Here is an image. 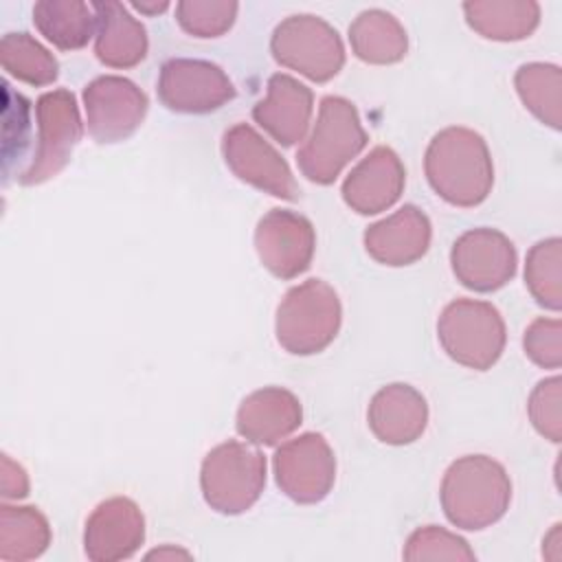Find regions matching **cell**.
Instances as JSON below:
<instances>
[{"label": "cell", "mask_w": 562, "mask_h": 562, "mask_svg": "<svg viewBox=\"0 0 562 562\" xmlns=\"http://www.w3.org/2000/svg\"><path fill=\"white\" fill-rule=\"evenodd\" d=\"M349 44L364 64L389 66L404 59L408 35L400 20L382 9H367L349 24Z\"/></svg>", "instance_id": "23"}, {"label": "cell", "mask_w": 562, "mask_h": 562, "mask_svg": "<svg viewBox=\"0 0 562 562\" xmlns=\"http://www.w3.org/2000/svg\"><path fill=\"white\" fill-rule=\"evenodd\" d=\"M516 248L512 239L487 226L470 228L457 237L450 250V266L457 281L474 292H494L516 274Z\"/></svg>", "instance_id": "13"}, {"label": "cell", "mask_w": 562, "mask_h": 562, "mask_svg": "<svg viewBox=\"0 0 562 562\" xmlns=\"http://www.w3.org/2000/svg\"><path fill=\"white\" fill-rule=\"evenodd\" d=\"M237 9L228 0H182L176 4V20L193 37H220L233 26Z\"/></svg>", "instance_id": "29"}, {"label": "cell", "mask_w": 562, "mask_h": 562, "mask_svg": "<svg viewBox=\"0 0 562 562\" xmlns=\"http://www.w3.org/2000/svg\"><path fill=\"white\" fill-rule=\"evenodd\" d=\"M367 424L375 439L389 446H406L422 437L428 424L426 397L411 384L382 386L369 402Z\"/></svg>", "instance_id": "20"}, {"label": "cell", "mask_w": 562, "mask_h": 562, "mask_svg": "<svg viewBox=\"0 0 562 562\" xmlns=\"http://www.w3.org/2000/svg\"><path fill=\"white\" fill-rule=\"evenodd\" d=\"M406 182V171L400 156L386 147H373L345 178L342 200L360 215H375L391 209Z\"/></svg>", "instance_id": "16"}, {"label": "cell", "mask_w": 562, "mask_h": 562, "mask_svg": "<svg viewBox=\"0 0 562 562\" xmlns=\"http://www.w3.org/2000/svg\"><path fill=\"white\" fill-rule=\"evenodd\" d=\"M272 468L279 490L301 505L321 503L336 481V457L321 432H303L281 443Z\"/></svg>", "instance_id": "9"}, {"label": "cell", "mask_w": 562, "mask_h": 562, "mask_svg": "<svg viewBox=\"0 0 562 562\" xmlns=\"http://www.w3.org/2000/svg\"><path fill=\"white\" fill-rule=\"evenodd\" d=\"M0 61L11 77L29 86H48L59 75L53 53L29 33H7L0 42Z\"/></svg>", "instance_id": "27"}, {"label": "cell", "mask_w": 562, "mask_h": 562, "mask_svg": "<svg viewBox=\"0 0 562 562\" xmlns=\"http://www.w3.org/2000/svg\"><path fill=\"white\" fill-rule=\"evenodd\" d=\"M316 248L312 222L290 209H270L255 228V250L268 272L279 279L303 274Z\"/></svg>", "instance_id": "14"}, {"label": "cell", "mask_w": 562, "mask_h": 562, "mask_svg": "<svg viewBox=\"0 0 562 562\" xmlns=\"http://www.w3.org/2000/svg\"><path fill=\"white\" fill-rule=\"evenodd\" d=\"M432 226L428 215L415 204H404L393 215L364 231V248L382 266L400 268L422 259L430 246Z\"/></svg>", "instance_id": "18"}, {"label": "cell", "mask_w": 562, "mask_h": 562, "mask_svg": "<svg viewBox=\"0 0 562 562\" xmlns=\"http://www.w3.org/2000/svg\"><path fill=\"white\" fill-rule=\"evenodd\" d=\"M83 108L90 136L101 145H110L130 138L140 127L149 101L134 81L103 75L83 88Z\"/></svg>", "instance_id": "11"}, {"label": "cell", "mask_w": 562, "mask_h": 562, "mask_svg": "<svg viewBox=\"0 0 562 562\" xmlns=\"http://www.w3.org/2000/svg\"><path fill=\"white\" fill-rule=\"evenodd\" d=\"M97 18L94 55L108 68H134L147 55L145 26L121 2H92Z\"/></svg>", "instance_id": "21"}, {"label": "cell", "mask_w": 562, "mask_h": 562, "mask_svg": "<svg viewBox=\"0 0 562 562\" xmlns=\"http://www.w3.org/2000/svg\"><path fill=\"white\" fill-rule=\"evenodd\" d=\"M226 167L246 184L281 200H299L301 189L285 158L248 123H235L222 136Z\"/></svg>", "instance_id": "10"}, {"label": "cell", "mask_w": 562, "mask_h": 562, "mask_svg": "<svg viewBox=\"0 0 562 562\" xmlns=\"http://www.w3.org/2000/svg\"><path fill=\"white\" fill-rule=\"evenodd\" d=\"M402 558L408 562H424V560H457V562H472L476 560L474 551L470 549V544L437 525H426V527H417L402 551Z\"/></svg>", "instance_id": "30"}, {"label": "cell", "mask_w": 562, "mask_h": 562, "mask_svg": "<svg viewBox=\"0 0 562 562\" xmlns=\"http://www.w3.org/2000/svg\"><path fill=\"white\" fill-rule=\"evenodd\" d=\"M527 358L540 369H560L562 364V323L560 318L538 316L522 336Z\"/></svg>", "instance_id": "33"}, {"label": "cell", "mask_w": 562, "mask_h": 562, "mask_svg": "<svg viewBox=\"0 0 562 562\" xmlns=\"http://www.w3.org/2000/svg\"><path fill=\"white\" fill-rule=\"evenodd\" d=\"M178 555H182V558H189V553H187V551H182V549H171V547H165V549H156V551L147 553V558H178Z\"/></svg>", "instance_id": "35"}, {"label": "cell", "mask_w": 562, "mask_h": 562, "mask_svg": "<svg viewBox=\"0 0 562 562\" xmlns=\"http://www.w3.org/2000/svg\"><path fill=\"white\" fill-rule=\"evenodd\" d=\"M430 189L452 206L481 204L494 184V165L485 138L461 125L437 132L424 154Z\"/></svg>", "instance_id": "1"}, {"label": "cell", "mask_w": 562, "mask_h": 562, "mask_svg": "<svg viewBox=\"0 0 562 562\" xmlns=\"http://www.w3.org/2000/svg\"><path fill=\"white\" fill-rule=\"evenodd\" d=\"M0 490L4 498H24L29 494V476L9 454L0 457Z\"/></svg>", "instance_id": "34"}, {"label": "cell", "mask_w": 562, "mask_h": 562, "mask_svg": "<svg viewBox=\"0 0 562 562\" xmlns=\"http://www.w3.org/2000/svg\"><path fill=\"white\" fill-rule=\"evenodd\" d=\"M516 92L522 105L551 130L562 123V70L555 64H522L514 75Z\"/></svg>", "instance_id": "26"}, {"label": "cell", "mask_w": 562, "mask_h": 562, "mask_svg": "<svg viewBox=\"0 0 562 562\" xmlns=\"http://www.w3.org/2000/svg\"><path fill=\"white\" fill-rule=\"evenodd\" d=\"M439 501L446 518L465 531L498 522L509 509L512 481L507 470L487 454L452 461L441 479Z\"/></svg>", "instance_id": "2"}, {"label": "cell", "mask_w": 562, "mask_h": 562, "mask_svg": "<svg viewBox=\"0 0 562 562\" xmlns=\"http://www.w3.org/2000/svg\"><path fill=\"white\" fill-rule=\"evenodd\" d=\"M314 112V94L299 79L277 72L268 79L266 99L252 108V119L279 145L292 147L305 138Z\"/></svg>", "instance_id": "17"}, {"label": "cell", "mask_w": 562, "mask_h": 562, "mask_svg": "<svg viewBox=\"0 0 562 562\" xmlns=\"http://www.w3.org/2000/svg\"><path fill=\"white\" fill-rule=\"evenodd\" d=\"M160 103L180 114H209L235 99L228 75L204 59H169L158 75Z\"/></svg>", "instance_id": "12"}, {"label": "cell", "mask_w": 562, "mask_h": 562, "mask_svg": "<svg viewBox=\"0 0 562 562\" xmlns=\"http://www.w3.org/2000/svg\"><path fill=\"white\" fill-rule=\"evenodd\" d=\"M560 402H562V380L558 375L540 380L527 402V413L531 426L542 435L544 439L560 443L562 439V415H560Z\"/></svg>", "instance_id": "32"}, {"label": "cell", "mask_w": 562, "mask_h": 562, "mask_svg": "<svg viewBox=\"0 0 562 562\" xmlns=\"http://www.w3.org/2000/svg\"><path fill=\"white\" fill-rule=\"evenodd\" d=\"M35 29L59 50H77L94 35L92 4L79 0H42L33 7Z\"/></svg>", "instance_id": "24"}, {"label": "cell", "mask_w": 562, "mask_h": 562, "mask_svg": "<svg viewBox=\"0 0 562 562\" xmlns=\"http://www.w3.org/2000/svg\"><path fill=\"white\" fill-rule=\"evenodd\" d=\"M303 422L299 397L283 386H263L246 395L237 408V432L257 446H277Z\"/></svg>", "instance_id": "19"}, {"label": "cell", "mask_w": 562, "mask_h": 562, "mask_svg": "<svg viewBox=\"0 0 562 562\" xmlns=\"http://www.w3.org/2000/svg\"><path fill=\"white\" fill-rule=\"evenodd\" d=\"M342 321L336 290L323 279H307L285 292L277 307L274 331L292 356H312L327 349Z\"/></svg>", "instance_id": "4"}, {"label": "cell", "mask_w": 562, "mask_h": 562, "mask_svg": "<svg viewBox=\"0 0 562 562\" xmlns=\"http://www.w3.org/2000/svg\"><path fill=\"white\" fill-rule=\"evenodd\" d=\"M145 542V516L127 496L99 503L86 520L83 551L92 562H116L132 558Z\"/></svg>", "instance_id": "15"}, {"label": "cell", "mask_w": 562, "mask_h": 562, "mask_svg": "<svg viewBox=\"0 0 562 562\" xmlns=\"http://www.w3.org/2000/svg\"><path fill=\"white\" fill-rule=\"evenodd\" d=\"M562 241L549 237L533 244L525 261V285L538 305L551 312L562 307Z\"/></svg>", "instance_id": "28"}, {"label": "cell", "mask_w": 562, "mask_h": 562, "mask_svg": "<svg viewBox=\"0 0 562 562\" xmlns=\"http://www.w3.org/2000/svg\"><path fill=\"white\" fill-rule=\"evenodd\" d=\"M472 31L494 42H518L540 24V4L533 0H472L463 2Z\"/></svg>", "instance_id": "22"}, {"label": "cell", "mask_w": 562, "mask_h": 562, "mask_svg": "<svg viewBox=\"0 0 562 562\" xmlns=\"http://www.w3.org/2000/svg\"><path fill=\"white\" fill-rule=\"evenodd\" d=\"M270 53L277 64L316 83L334 79L345 66V46L338 31L310 13L281 20L272 31Z\"/></svg>", "instance_id": "7"}, {"label": "cell", "mask_w": 562, "mask_h": 562, "mask_svg": "<svg viewBox=\"0 0 562 562\" xmlns=\"http://www.w3.org/2000/svg\"><path fill=\"white\" fill-rule=\"evenodd\" d=\"M437 338L450 360L474 371H487L498 362L507 331L501 312L476 299L450 301L437 321Z\"/></svg>", "instance_id": "6"}, {"label": "cell", "mask_w": 562, "mask_h": 562, "mask_svg": "<svg viewBox=\"0 0 562 562\" xmlns=\"http://www.w3.org/2000/svg\"><path fill=\"white\" fill-rule=\"evenodd\" d=\"M2 167L9 178L13 160H20L29 147L31 134V101L2 83Z\"/></svg>", "instance_id": "31"}, {"label": "cell", "mask_w": 562, "mask_h": 562, "mask_svg": "<svg viewBox=\"0 0 562 562\" xmlns=\"http://www.w3.org/2000/svg\"><path fill=\"white\" fill-rule=\"evenodd\" d=\"M266 487V457L261 450L228 439L206 452L200 468V490L211 509L237 516L250 509Z\"/></svg>", "instance_id": "5"}, {"label": "cell", "mask_w": 562, "mask_h": 562, "mask_svg": "<svg viewBox=\"0 0 562 562\" xmlns=\"http://www.w3.org/2000/svg\"><path fill=\"white\" fill-rule=\"evenodd\" d=\"M367 140L356 105L345 97H323L316 123L296 151V165L310 182L331 184Z\"/></svg>", "instance_id": "3"}, {"label": "cell", "mask_w": 562, "mask_h": 562, "mask_svg": "<svg viewBox=\"0 0 562 562\" xmlns=\"http://www.w3.org/2000/svg\"><path fill=\"white\" fill-rule=\"evenodd\" d=\"M37 140L29 165L18 173L24 187L42 184L55 178L72 158V151L83 134L77 99L70 90L57 88L44 92L35 103Z\"/></svg>", "instance_id": "8"}, {"label": "cell", "mask_w": 562, "mask_h": 562, "mask_svg": "<svg viewBox=\"0 0 562 562\" xmlns=\"http://www.w3.org/2000/svg\"><path fill=\"white\" fill-rule=\"evenodd\" d=\"M50 538V525L37 507H0V560L24 562L40 558L48 549Z\"/></svg>", "instance_id": "25"}, {"label": "cell", "mask_w": 562, "mask_h": 562, "mask_svg": "<svg viewBox=\"0 0 562 562\" xmlns=\"http://www.w3.org/2000/svg\"><path fill=\"white\" fill-rule=\"evenodd\" d=\"M132 7H134V9H138L140 13H149V15H154V13L165 11L169 4H167V2H160V4H143V2H134Z\"/></svg>", "instance_id": "36"}]
</instances>
